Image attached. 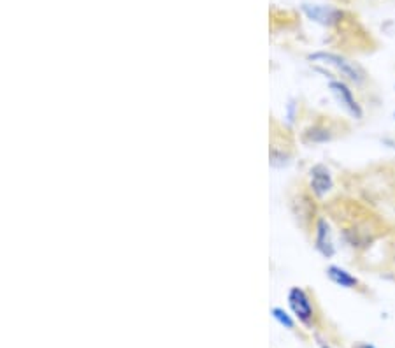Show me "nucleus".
Listing matches in <instances>:
<instances>
[{
  "instance_id": "obj_1",
  "label": "nucleus",
  "mask_w": 395,
  "mask_h": 348,
  "mask_svg": "<svg viewBox=\"0 0 395 348\" xmlns=\"http://www.w3.org/2000/svg\"><path fill=\"white\" fill-rule=\"evenodd\" d=\"M309 62H315V64H323L327 67H332V69L337 71L341 76L350 83H355V85H362L367 79L366 71L357 65L355 62H350L348 58L341 57L337 53H331V51H316L311 53L307 57Z\"/></svg>"
},
{
  "instance_id": "obj_2",
  "label": "nucleus",
  "mask_w": 395,
  "mask_h": 348,
  "mask_svg": "<svg viewBox=\"0 0 395 348\" xmlns=\"http://www.w3.org/2000/svg\"><path fill=\"white\" fill-rule=\"evenodd\" d=\"M329 90L334 95V99L337 101V104L350 114L351 118L360 120L364 116V111L360 108V104L357 102L355 95H353V90L346 85V82L343 79H331L329 82Z\"/></svg>"
},
{
  "instance_id": "obj_3",
  "label": "nucleus",
  "mask_w": 395,
  "mask_h": 348,
  "mask_svg": "<svg viewBox=\"0 0 395 348\" xmlns=\"http://www.w3.org/2000/svg\"><path fill=\"white\" fill-rule=\"evenodd\" d=\"M288 306L298 319V322H303L304 325H311V322L315 319V308H313L309 296L303 288H290V292H288Z\"/></svg>"
},
{
  "instance_id": "obj_4",
  "label": "nucleus",
  "mask_w": 395,
  "mask_h": 348,
  "mask_svg": "<svg viewBox=\"0 0 395 348\" xmlns=\"http://www.w3.org/2000/svg\"><path fill=\"white\" fill-rule=\"evenodd\" d=\"M303 11L311 21L323 25V27H334L343 20V11L335 9L332 5H318V4H304Z\"/></svg>"
},
{
  "instance_id": "obj_5",
  "label": "nucleus",
  "mask_w": 395,
  "mask_h": 348,
  "mask_svg": "<svg viewBox=\"0 0 395 348\" xmlns=\"http://www.w3.org/2000/svg\"><path fill=\"white\" fill-rule=\"evenodd\" d=\"M334 186L331 169L323 164H315L309 169V188L316 197H325Z\"/></svg>"
},
{
  "instance_id": "obj_6",
  "label": "nucleus",
  "mask_w": 395,
  "mask_h": 348,
  "mask_svg": "<svg viewBox=\"0 0 395 348\" xmlns=\"http://www.w3.org/2000/svg\"><path fill=\"white\" fill-rule=\"evenodd\" d=\"M315 248L320 256L325 257V259H331L335 253L334 241H332V232L331 225L325 219L316 220L315 225Z\"/></svg>"
},
{
  "instance_id": "obj_7",
  "label": "nucleus",
  "mask_w": 395,
  "mask_h": 348,
  "mask_svg": "<svg viewBox=\"0 0 395 348\" xmlns=\"http://www.w3.org/2000/svg\"><path fill=\"white\" fill-rule=\"evenodd\" d=\"M327 276H329V279H331L332 284H335L341 288L359 287V278L351 275L348 269H344V267L341 266H334V264H332V266L327 267Z\"/></svg>"
},
{
  "instance_id": "obj_8",
  "label": "nucleus",
  "mask_w": 395,
  "mask_h": 348,
  "mask_svg": "<svg viewBox=\"0 0 395 348\" xmlns=\"http://www.w3.org/2000/svg\"><path fill=\"white\" fill-rule=\"evenodd\" d=\"M332 138H334L332 130L322 125L311 127V129L304 132V141L309 142V145H323V142L332 141Z\"/></svg>"
},
{
  "instance_id": "obj_9",
  "label": "nucleus",
  "mask_w": 395,
  "mask_h": 348,
  "mask_svg": "<svg viewBox=\"0 0 395 348\" xmlns=\"http://www.w3.org/2000/svg\"><path fill=\"white\" fill-rule=\"evenodd\" d=\"M270 315L275 316V320H278L279 324L283 325V327H287V329H294L295 327V322L292 320V316L288 315L283 308H272L270 310Z\"/></svg>"
},
{
  "instance_id": "obj_10",
  "label": "nucleus",
  "mask_w": 395,
  "mask_h": 348,
  "mask_svg": "<svg viewBox=\"0 0 395 348\" xmlns=\"http://www.w3.org/2000/svg\"><path fill=\"white\" fill-rule=\"evenodd\" d=\"M290 162V157H288L285 151L272 150L270 151V166L272 167H285Z\"/></svg>"
},
{
  "instance_id": "obj_11",
  "label": "nucleus",
  "mask_w": 395,
  "mask_h": 348,
  "mask_svg": "<svg viewBox=\"0 0 395 348\" xmlns=\"http://www.w3.org/2000/svg\"><path fill=\"white\" fill-rule=\"evenodd\" d=\"M353 348H376V347L371 343H359L357 347H353Z\"/></svg>"
},
{
  "instance_id": "obj_12",
  "label": "nucleus",
  "mask_w": 395,
  "mask_h": 348,
  "mask_svg": "<svg viewBox=\"0 0 395 348\" xmlns=\"http://www.w3.org/2000/svg\"><path fill=\"white\" fill-rule=\"evenodd\" d=\"M318 345H320V348H332V347H329L327 343H323V341H318Z\"/></svg>"
},
{
  "instance_id": "obj_13",
  "label": "nucleus",
  "mask_w": 395,
  "mask_h": 348,
  "mask_svg": "<svg viewBox=\"0 0 395 348\" xmlns=\"http://www.w3.org/2000/svg\"><path fill=\"white\" fill-rule=\"evenodd\" d=\"M394 118H395V111H394Z\"/></svg>"
}]
</instances>
